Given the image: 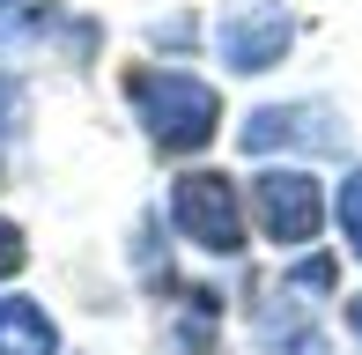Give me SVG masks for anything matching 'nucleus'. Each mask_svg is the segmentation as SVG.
Segmentation results:
<instances>
[{
  "instance_id": "ddd939ff",
  "label": "nucleus",
  "mask_w": 362,
  "mask_h": 355,
  "mask_svg": "<svg viewBox=\"0 0 362 355\" xmlns=\"http://www.w3.org/2000/svg\"><path fill=\"white\" fill-rule=\"evenodd\" d=\"M348 341L362 348V289H355V296H348Z\"/></svg>"
},
{
  "instance_id": "9b49d317",
  "label": "nucleus",
  "mask_w": 362,
  "mask_h": 355,
  "mask_svg": "<svg viewBox=\"0 0 362 355\" xmlns=\"http://www.w3.org/2000/svg\"><path fill=\"white\" fill-rule=\"evenodd\" d=\"M23 111H30L23 74H15V67H0V141H15V134H23Z\"/></svg>"
},
{
  "instance_id": "9d476101",
  "label": "nucleus",
  "mask_w": 362,
  "mask_h": 355,
  "mask_svg": "<svg viewBox=\"0 0 362 355\" xmlns=\"http://www.w3.org/2000/svg\"><path fill=\"white\" fill-rule=\"evenodd\" d=\"M333 222H340V245H348V260H362V163L340 170V185H333Z\"/></svg>"
},
{
  "instance_id": "f8f14e48",
  "label": "nucleus",
  "mask_w": 362,
  "mask_h": 355,
  "mask_svg": "<svg viewBox=\"0 0 362 355\" xmlns=\"http://www.w3.org/2000/svg\"><path fill=\"white\" fill-rule=\"evenodd\" d=\"M23 267H30V237H23V222H15V215H0V289H8Z\"/></svg>"
},
{
  "instance_id": "20e7f679",
  "label": "nucleus",
  "mask_w": 362,
  "mask_h": 355,
  "mask_svg": "<svg viewBox=\"0 0 362 355\" xmlns=\"http://www.w3.org/2000/svg\"><path fill=\"white\" fill-rule=\"evenodd\" d=\"M296 8L288 0H229L215 15V59L229 74H274L296 52Z\"/></svg>"
},
{
  "instance_id": "7ed1b4c3",
  "label": "nucleus",
  "mask_w": 362,
  "mask_h": 355,
  "mask_svg": "<svg viewBox=\"0 0 362 355\" xmlns=\"http://www.w3.org/2000/svg\"><path fill=\"white\" fill-rule=\"evenodd\" d=\"M244 207H252V237H267L274 252H310L325 230V185L310 163H267L252 170V185H244Z\"/></svg>"
},
{
  "instance_id": "f257e3e1",
  "label": "nucleus",
  "mask_w": 362,
  "mask_h": 355,
  "mask_svg": "<svg viewBox=\"0 0 362 355\" xmlns=\"http://www.w3.org/2000/svg\"><path fill=\"white\" fill-rule=\"evenodd\" d=\"M126 111H134L141 141L170 163L207 156L222 134V89L192 67H126Z\"/></svg>"
},
{
  "instance_id": "423d86ee",
  "label": "nucleus",
  "mask_w": 362,
  "mask_h": 355,
  "mask_svg": "<svg viewBox=\"0 0 362 355\" xmlns=\"http://www.w3.org/2000/svg\"><path fill=\"white\" fill-rule=\"evenodd\" d=\"M252 355H333V333L318 326V311H310L303 296H288L281 281L259 289L252 303Z\"/></svg>"
},
{
  "instance_id": "f03ea898",
  "label": "nucleus",
  "mask_w": 362,
  "mask_h": 355,
  "mask_svg": "<svg viewBox=\"0 0 362 355\" xmlns=\"http://www.w3.org/2000/svg\"><path fill=\"white\" fill-rule=\"evenodd\" d=\"M163 222H170L177 245H192L200 260H244L252 245V207H244V185L229 170H177L170 192H163Z\"/></svg>"
},
{
  "instance_id": "1a4fd4ad",
  "label": "nucleus",
  "mask_w": 362,
  "mask_h": 355,
  "mask_svg": "<svg viewBox=\"0 0 362 355\" xmlns=\"http://www.w3.org/2000/svg\"><path fill=\"white\" fill-rule=\"evenodd\" d=\"M333 281H340V260H333V252H296V260L281 267V289H288V296H303V303L333 296Z\"/></svg>"
},
{
  "instance_id": "0eeeda50",
  "label": "nucleus",
  "mask_w": 362,
  "mask_h": 355,
  "mask_svg": "<svg viewBox=\"0 0 362 355\" xmlns=\"http://www.w3.org/2000/svg\"><path fill=\"white\" fill-rule=\"evenodd\" d=\"M170 318H163V348L170 355H222V296L215 289H170Z\"/></svg>"
},
{
  "instance_id": "6e6552de",
  "label": "nucleus",
  "mask_w": 362,
  "mask_h": 355,
  "mask_svg": "<svg viewBox=\"0 0 362 355\" xmlns=\"http://www.w3.org/2000/svg\"><path fill=\"white\" fill-rule=\"evenodd\" d=\"M59 318L23 289H0V355H59Z\"/></svg>"
},
{
  "instance_id": "39448f33",
  "label": "nucleus",
  "mask_w": 362,
  "mask_h": 355,
  "mask_svg": "<svg viewBox=\"0 0 362 355\" xmlns=\"http://www.w3.org/2000/svg\"><path fill=\"white\" fill-rule=\"evenodd\" d=\"M244 156H333L348 149V126H340V111L325 104V96H296V104H259L252 119L237 126Z\"/></svg>"
}]
</instances>
